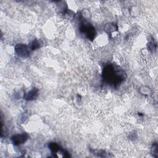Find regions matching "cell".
<instances>
[{
	"label": "cell",
	"instance_id": "obj_3",
	"mask_svg": "<svg viewBox=\"0 0 158 158\" xmlns=\"http://www.w3.org/2000/svg\"><path fill=\"white\" fill-rule=\"evenodd\" d=\"M28 136L26 133L17 134L11 137V141L15 145H19L24 143L28 139Z\"/></svg>",
	"mask_w": 158,
	"mask_h": 158
},
{
	"label": "cell",
	"instance_id": "obj_4",
	"mask_svg": "<svg viewBox=\"0 0 158 158\" xmlns=\"http://www.w3.org/2000/svg\"><path fill=\"white\" fill-rule=\"evenodd\" d=\"M38 95V90L36 88H32L31 90L28 91L27 93L24 94L23 98L27 101H32L35 99Z\"/></svg>",
	"mask_w": 158,
	"mask_h": 158
},
{
	"label": "cell",
	"instance_id": "obj_6",
	"mask_svg": "<svg viewBox=\"0 0 158 158\" xmlns=\"http://www.w3.org/2000/svg\"><path fill=\"white\" fill-rule=\"evenodd\" d=\"M40 43L39 41L37 40H34L30 44V49H32V50H35V49H36L38 48H40Z\"/></svg>",
	"mask_w": 158,
	"mask_h": 158
},
{
	"label": "cell",
	"instance_id": "obj_2",
	"mask_svg": "<svg viewBox=\"0 0 158 158\" xmlns=\"http://www.w3.org/2000/svg\"><path fill=\"white\" fill-rule=\"evenodd\" d=\"M15 52L21 57H27L29 56L30 47L25 44H17L15 46Z\"/></svg>",
	"mask_w": 158,
	"mask_h": 158
},
{
	"label": "cell",
	"instance_id": "obj_7",
	"mask_svg": "<svg viewBox=\"0 0 158 158\" xmlns=\"http://www.w3.org/2000/svg\"><path fill=\"white\" fill-rule=\"evenodd\" d=\"M158 148V146H157V143H154L152 146V148H151L152 154L155 157H157V156H158V148Z\"/></svg>",
	"mask_w": 158,
	"mask_h": 158
},
{
	"label": "cell",
	"instance_id": "obj_1",
	"mask_svg": "<svg viewBox=\"0 0 158 158\" xmlns=\"http://www.w3.org/2000/svg\"><path fill=\"white\" fill-rule=\"evenodd\" d=\"M80 31L85 34V36L89 40H93L95 36V30L93 26L86 22H83L80 27Z\"/></svg>",
	"mask_w": 158,
	"mask_h": 158
},
{
	"label": "cell",
	"instance_id": "obj_5",
	"mask_svg": "<svg viewBox=\"0 0 158 158\" xmlns=\"http://www.w3.org/2000/svg\"><path fill=\"white\" fill-rule=\"evenodd\" d=\"M49 149L51 150V152L53 153H57L58 152H60L62 151V149L60 148L59 145L57 144L56 143H50L49 144Z\"/></svg>",
	"mask_w": 158,
	"mask_h": 158
}]
</instances>
